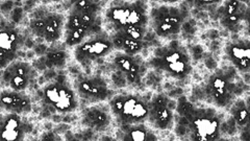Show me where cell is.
<instances>
[{"label": "cell", "mask_w": 250, "mask_h": 141, "mask_svg": "<svg viewBox=\"0 0 250 141\" xmlns=\"http://www.w3.org/2000/svg\"><path fill=\"white\" fill-rule=\"evenodd\" d=\"M120 141H158L155 133L146 123H139L120 130Z\"/></svg>", "instance_id": "19"}, {"label": "cell", "mask_w": 250, "mask_h": 141, "mask_svg": "<svg viewBox=\"0 0 250 141\" xmlns=\"http://www.w3.org/2000/svg\"><path fill=\"white\" fill-rule=\"evenodd\" d=\"M149 7L144 1H114L104 11V20L118 31L129 26H148Z\"/></svg>", "instance_id": "3"}, {"label": "cell", "mask_w": 250, "mask_h": 141, "mask_svg": "<svg viewBox=\"0 0 250 141\" xmlns=\"http://www.w3.org/2000/svg\"><path fill=\"white\" fill-rule=\"evenodd\" d=\"M225 57L232 67L241 73H248L250 69V46L248 40L230 41L224 47Z\"/></svg>", "instance_id": "16"}, {"label": "cell", "mask_w": 250, "mask_h": 141, "mask_svg": "<svg viewBox=\"0 0 250 141\" xmlns=\"http://www.w3.org/2000/svg\"><path fill=\"white\" fill-rule=\"evenodd\" d=\"M147 64L150 68L163 72L177 81H185L193 71L192 59L185 46L178 42L156 47Z\"/></svg>", "instance_id": "1"}, {"label": "cell", "mask_w": 250, "mask_h": 141, "mask_svg": "<svg viewBox=\"0 0 250 141\" xmlns=\"http://www.w3.org/2000/svg\"><path fill=\"white\" fill-rule=\"evenodd\" d=\"M67 47L64 48H49L46 53V64L48 67H64L68 61Z\"/></svg>", "instance_id": "23"}, {"label": "cell", "mask_w": 250, "mask_h": 141, "mask_svg": "<svg viewBox=\"0 0 250 141\" xmlns=\"http://www.w3.org/2000/svg\"><path fill=\"white\" fill-rule=\"evenodd\" d=\"M183 141H191V140H183Z\"/></svg>", "instance_id": "31"}, {"label": "cell", "mask_w": 250, "mask_h": 141, "mask_svg": "<svg viewBox=\"0 0 250 141\" xmlns=\"http://www.w3.org/2000/svg\"><path fill=\"white\" fill-rule=\"evenodd\" d=\"M2 21V17H1V13H0V23Z\"/></svg>", "instance_id": "30"}, {"label": "cell", "mask_w": 250, "mask_h": 141, "mask_svg": "<svg viewBox=\"0 0 250 141\" xmlns=\"http://www.w3.org/2000/svg\"><path fill=\"white\" fill-rule=\"evenodd\" d=\"M232 73L218 69L210 74L207 81L206 93L210 103L217 108H229L236 96V84L233 82Z\"/></svg>", "instance_id": "8"}, {"label": "cell", "mask_w": 250, "mask_h": 141, "mask_svg": "<svg viewBox=\"0 0 250 141\" xmlns=\"http://www.w3.org/2000/svg\"><path fill=\"white\" fill-rule=\"evenodd\" d=\"M64 141H81L80 139H77L71 132H69V134L66 135V139Z\"/></svg>", "instance_id": "27"}, {"label": "cell", "mask_w": 250, "mask_h": 141, "mask_svg": "<svg viewBox=\"0 0 250 141\" xmlns=\"http://www.w3.org/2000/svg\"><path fill=\"white\" fill-rule=\"evenodd\" d=\"M172 100L164 93H155L149 100V116L147 122L156 131H167L173 128L175 114L171 108Z\"/></svg>", "instance_id": "11"}, {"label": "cell", "mask_w": 250, "mask_h": 141, "mask_svg": "<svg viewBox=\"0 0 250 141\" xmlns=\"http://www.w3.org/2000/svg\"><path fill=\"white\" fill-rule=\"evenodd\" d=\"M37 141H62L61 136L54 131H45L38 138Z\"/></svg>", "instance_id": "26"}, {"label": "cell", "mask_w": 250, "mask_h": 141, "mask_svg": "<svg viewBox=\"0 0 250 141\" xmlns=\"http://www.w3.org/2000/svg\"><path fill=\"white\" fill-rule=\"evenodd\" d=\"M73 87L78 98L91 105L105 103L115 94L106 78L97 74L80 76L74 82Z\"/></svg>", "instance_id": "9"}, {"label": "cell", "mask_w": 250, "mask_h": 141, "mask_svg": "<svg viewBox=\"0 0 250 141\" xmlns=\"http://www.w3.org/2000/svg\"><path fill=\"white\" fill-rule=\"evenodd\" d=\"M42 99L53 111L61 114L73 113L81 106L73 85L65 75H59L44 86Z\"/></svg>", "instance_id": "5"}, {"label": "cell", "mask_w": 250, "mask_h": 141, "mask_svg": "<svg viewBox=\"0 0 250 141\" xmlns=\"http://www.w3.org/2000/svg\"><path fill=\"white\" fill-rule=\"evenodd\" d=\"M26 124L22 116L4 113L0 115V141H24Z\"/></svg>", "instance_id": "17"}, {"label": "cell", "mask_w": 250, "mask_h": 141, "mask_svg": "<svg viewBox=\"0 0 250 141\" xmlns=\"http://www.w3.org/2000/svg\"><path fill=\"white\" fill-rule=\"evenodd\" d=\"M107 106L119 130L134 124L147 123L149 116V100L138 93H115L107 101Z\"/></svg>", "instance_id": "2"}, {"label": "cell", "mask_w": 250, "mask_h": 141, "mask_svg": "<svg viewBox=\"0 0 250 141\" xmlns=\"http://www.w3.org/2000/svg\"><path fill=\"white\" fill-rule=\"evenodd\" d=\"M114 34L119 35L132 41H144L147 34V27L145 26H129L118 31H113Z\"/></svg>", "instance_id": "25"}, {"label": "cell", "mask_w": 250, "mask_h": 141, "mask_svg": "<svg viewBox=\"0 0 250 141\" xmlns=\"http://www.w3.org/2000/svg\"><path fill=\"white\" fill-rule=\"evenodd\" d=\"M99 141H118L117 139H115L112 136H103Z\"/></svg>", "instance_id": "28"}, {"label": "cell", "mask_w": 250, "mask_h": 141, "mask_svg": "<svg viewBox=\"0 0 250 141\" xmlns=\"http://www.w3.org/2000/svg\"><path fill=\"white\" fill-rule=\"evenodd\" d=\"M66 16L57 12L45 13L42 16L31 18L29 29L31 34L40 38L46 43L56 44L64 36Z\"/></svg>", "instance_id": "10"}, {"label": "cell", "mask_w": 250, "mask_h": 141, "mask_svg": "<svg viewBox=\"0 0 250 141\" xmlns=\"http://www.w3.org/2000/svg\"><path fill=\"white\" fill-rule=\"evenodd\" d=\"M185 119L191 141H218L221 136V116L213 107H194Z\"/></svg>", "instance_id": "4"}, {"label": "cell", "mask_w": 250, "mask_h": 141, "mask_svg": "<svg viewBox=\"0 0 250 141\" xmlns=\"http://www.w3.org/2000/svg\"><path fill=\"white\" fill-rule=\"evenodd\" d=\"M113 51L111 36L105 30H103L74 47L73 56L81 66L89 67L96 61L109 56Z\"/></svg>", "instance_id": "7"}, {"label": "cell", "mask_w": 250, "mask_h": 141, "mask_svg": "<svg viewBox=\"0 0 250 141\" xmlns=\"http://www.w3.org/2000/svg\"><path fill=\"white\" fill-rule=\"evenodd\" d=\"M33 110L31 98L26 92L3 88L0 91V111L9 114L25 116Z\"/></svg>", "instance_id": "14"}, {"label": "cell", "mask_w": 250, "mask_h": 141, "mask_svg": "<svg viewBox=\"0 0 250 141\" xmlns=\"http://www.w3.org/2000/svg\"><path fill=\"white\" fill-rule=\"evenodd\" d=\"M35 75V69L26 61L15 60L2 70L1 86L14 91L25 92Z\"/></svg>", "instance_id": "12"}, {"label": "cell", "mask_w": 250, "mask_h": 141, "mask_svg": "<svg viewBox=\"0 0 250 141\" xmlns=\"http://www.w3.org/2000/svg\"><path fill=\"white\" fill-rule=\"evenodd\" d=\"M113 122L107 104L100 103L84 108L82 111L81 123L84 128L103 133L106 131Z\"/></svg>", "instance_id": "15"}, {"label": "cell", "mask_w": 250, "mask_h": 141, "mask_svg": "<svg viewBox=\"0 0 250 141\" xmlns=\"http://www.w3.org/2000/svg\"><path fill=\"white\" fill-rule=\"evenodd\" d=\"M109 36H111L114 50L124 52L128 54V56L137 57L144 48V41L140 42V41L128 40V39L123 38L114 33H111Z\"/></svg>", "instance_id": "20"}, {"label": "cell", "mask_w": 250, "mask_h": 141, "mask_svg": "<svg viewBox=\"0 0 250 141\" xmlns=\"http://www.w3.org/2000/svg\"><path fill=\"white\" fill-rule=\"evenodd\" d=\"M24 38L18 27L12 24H0V70L17 60Z\"/></svg>", "instance_id": "13"}, {"label": "cell", "mask_w": 250, "mask_h": 141, "mask_svg": "<svg viewBox=\"0 0 250 141\" xmlns=\"http://www.w3.org/2000/svg\"><path fill=\"white\" fill-rule=\"evenodd\" d=\"M149 23L154 33L161 38H170L181 33L187 13L172 4H160L149 10Z\"/></svg>", "instance_id": "6"}, {"label": "cell", "mask_w": 250, "mask_h": 141, "mask_svg": "<svg viewBox=\"0 0 250 141\" xmlns=\"http://www.w3.org/2000/svg\"><path fill=\"white\" fill-rule=\"evenodd\" d=\"M1 74H2V70H0V86H1Z\"/></svg>", "instance_id": "29"}, {"label": "cell", "mask_w": 250, "mask_h": 141, "mask_svg": "<svg viewBox=\"0 0 250 141\" xmlns=\"http://www.w3.org/2000/svg\"><path fill=\"white\" fill-rule=\"evenodd\" d=\"M103 4H105V2L94 1V0H77L72 3L71 9L82 14L99 15L103 10Z\"/></svg>", "instance_id": "24"}, {"label": "cell", "mask_w": 250, "mask_h": 141, "mask_svg": "<svg viewBox=\"0 0 250 141\" xmlns=\"http://www.w3.org/2000/svg\"><path fill=\"white\" fill-rule=\"evenodd\" d=\"M229 108V113L239 127H246L249 122V109L247 101L243 98L233 100Z\"/></svg>", "instance_id": "22"}, {"label": "cell", "mask_w": 250, "mask_h": 141, "mask_svg": "<svg viewBox=\"0 0 250 141\" xmlns=\"http://www.w3.org/2000/svg\"><path fill=\"white\" fill-rule=\"evenodd\" d=\"M244 3L241 1H228L222 18V24L226 26L236 25L245 15Z\"/></svg>", "instance_id": "21"}, {"label": "cell", "mask_w": 250, "mask_h": 141, "mask_svg": "<svg viewBox=\"0 0 250 141\" xmlns=\"http://www.w3.org/2000/svg\"><path fill=\"white\" fill-rule=\"evenodd\" d=\"M113 64L122 75H124L125 82L130 85L139 84L141 80V64L137 57H131L128 54L117 51L113 57Z\"/></svg>", "instance_id": "18"}]
</instances>
